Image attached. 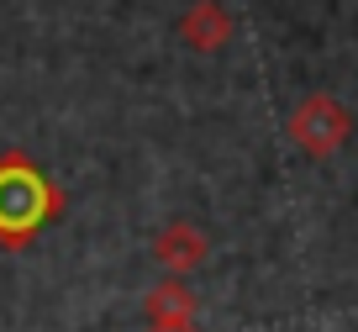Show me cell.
Returning a JSON list of instances; mask_svg holds the SVG:
<instances>
[{
    "instance_id": "cell-1",
    "label": "cell",
    "mask_w": 358,
    "mask_h": 332,
    "mask_svg": "<svg viewBox=\"0 0 358 332\" xmlns=\"http://www.w3.org/2000/svg\"><path fill=\"white\" fill-rule=\"evenodd\" d=\"M58 211V190L48 185V174L22 153L0 158V243H27Z\"/></svg>"
}]
</instances>
